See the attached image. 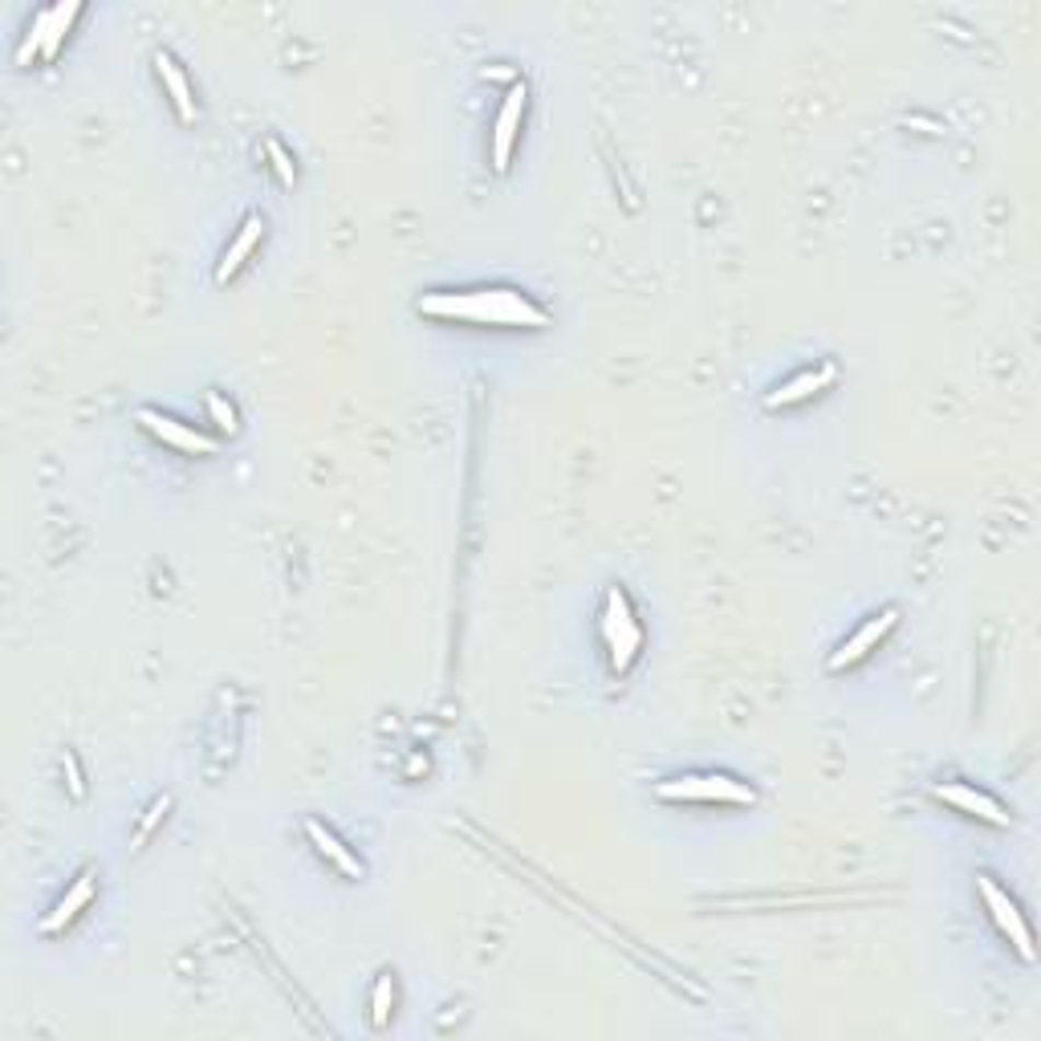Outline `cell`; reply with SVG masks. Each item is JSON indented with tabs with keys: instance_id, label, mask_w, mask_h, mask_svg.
<instances>
[{
	"instance_id": "6da1fadb",
	"label": "cell",
	"mask_w": 1041,
	"mask_h": 1041,
	"mask_svg": "<svg viewBox=\"0 0 1041 1041\" xmlns=\"http://www.w3.org/2000/svg\"><path fill=\"white\" fill-rule=\"evenodd\" d=\"M419 310L436 317H469L493 326H545V310L517 289H481V293H428Z\"/></svg>"
},
{
	"instance_id": "3957f363",
	"label": "cell",
	"mask_w": 1041,
	"mask_h": 1041,
	"mask_svg": "<svg viewBox=\"0 0 1041 1041\" xmlns=\"http://www.w3.org/2000/svg\"><path fill=\"white\" fill-rule=\"evenodd\" d=\"M602 635H606V647H611V668L614 671H627L631 663H635V656H639V623H635V614H631V602L627 594L614 586L611 594H606V614H602Z\"/></svg>"
},
{
	"instance_id": "52a82bcc",
	"label": "cell",
	"mask_w": 1041,
	"mask_h": 1041,
	"mask_svg": "<svg viewBox=\"0 0 1041 1041\" xmlns=\"http://www.w3.org/2000/svg\"><path fill=\"white\" fill-rule=\"evenodd\" d=\"M139 424H143L155 440H163V443H172V448H184V452H216V440L212 436H204V431H196V428H187V424H180V419H172V415H163V412H151V407H143L139 412Z\"/></svg>"
},
{
	"instance_id": "277c9868",
	"label": "cell",
	"mask_w": 1041,
	"mask_h": 1041,
	"mask_svg": "<svg viewBox=\"0 0 1041 1041\" xmlns=\"http://www.w3.org/2000/svg\"><path fill=\"white\" fill-rule=\"evenodd\" d=\"M976 887H981L984 907H988V915H993V924L1000 927V936H1009V944L1017 948V956L1033 964V932H1029L1021 907H1017V903L1009 899V891H1000V887L993 883L988 875H981V879H976Z\"/></svg>"
},
{
	"instance_id": "5bb4252c",
	"label": "cell",
	"mask_w": 1041,
	"mask_h": 1041,
	"mask_svg": "<svg viewBox=\"0 0 1041 1041\" xmlns=\"http://www.w3.org/2000/svg\"><path fill=\"white\" fill-rule=\"evenodd\" d=\"M78 0H70V4H54V9H45V45L42 54L45 58H58L61 49V37H66V30L73 25V16H78Z\"/></svg>"
},
{
	"instance_id": "e0dca14e",
	"label": "cell",
	"mask_w": 1041,
	"mask_h": 1041,
	"mask_svg": "<svg viewBox=\"0 0 1041 1041\" xmlns=\"http://www.w3.org/2000/svg\"><path fill=\"white\" fill-rule=\"evenodd\" d=\"M265 155L273 159V172H277V180H281V187H293V180H298V172H293V159H289V151L277 139H269L265 143Z\"/></svg>"
},
{
	"instance_id": "8992f818",
	"label": "cell",
	"mask_w": 1041,
	"mask_h": 1041,
	"mask_svg": "<svg viewBox=\"0 0 1041 1041\" xmlns=\"http://www.w3.org/2000/svg\"><path fill=\"white\" fill-rule=\"evenodd\" d=\"M525 99H529L525 82L505 94V106H500L497 127H493V167H497V172H509V151H513V139H517V130H521Z\"/></svg>"
},
{
	"instance_id": "ac0fdd59",
	"label": "cell",
	"mask_w": 1041,
	"mask_h": 1041,
	"mask_svg": "<svg viewBox=\"0 0 1041 1041\" xmlns=\"http://www.w3.org/2000/svg\"><path fill=\"white\" fill-rule=\"evenodd\" d=\"M66 777H70V789H73V798H86V782H82V770H78V756L73 753H66Z\"/></svg>"
},
{
	"instance_id": "5b68a950",
	"label": "cell",
	"mask_w": 1041,
	"mask_h": 1041,
	"mask_svg": "<svg viewBox=\"0 0 1041 1041\" xmlns=\"http://www.w3.org/2000/svg\"><path fill=\"white\" fill-rule=\"evenodd\" d=\"M940 801H948V806H956V810L972 813V818H981V822H988V826H1009V813H1005V806H1000L997 798H988V794H981V789H972V785L964 782H944L932 789Z\"/></svg>"
},
{
	"instance_id": "d6986e66",
	"label": "cell",
	"mask_w": 1041,
	"mask_h": 1041,
	"mask_svg": "<svg viewBox=\"0 0 1041 1041\" xmlns=\"http://www.w3.org/2000/svg\"><path fill=\"white\" fill-rule=\"evenodd\" d=\"M167 806H172V801H167V798H155V806H151V810H147L143 826H139V842H143L147 834H151V830H155V822H159V818H163V813H167Z\"/></svg>"
},
{
	"instance_id": "7a4b0ae2",
	"label": "cell",
	"mask_w": 1041,
	"mask_h": 1041,
	"mask_svg": "<svg viewBox=\"0 0 1041 1041\" xmlns=\"http://www.w3.org/2000/svg\"><path fill=\"white\" fill-rule=\"evenodd\" d=\"M656 794L663 801H737V806H753L756 794L749 785L732 782L725 773H704V777H675V782H659Z\"/></svg>"
},
{
	"instance_id": "8fae6325",
	"label": "cell",
	"mask_w": 1041,
	"mask_h": 1041,
	"mask_svg": "<svg viewBox=\"0 0 1041 1041\" xmlns=\"http://www.w3.org/2000/svg\"><path fill=\"white\" fill-rule=\"evenodd\" d=\"M261 232H265V220H261L257 212L244 216L241 232H236V241L229 244V253H224V261H220V269H216V281H229L232 273L241 269L244 261H248V253L261 244Z\"/></svg>"
},
{
	"instance_id": "4fadbf2b",
	"label": "cell",
	"mask_w": 1041,
	"mask_h": 1041,
	"mask_svg": "<svg viewBox=\"0 0 1041 1041\" xmlns=\"http://www.w3.org/2000/svg\"><path fill=\"white\" fill-rule=\"evenodd\" d=\"M155 70H159V78H163V86H167V94H172V102H175V115L184 118V123H196V102H192V86H187L184 70L175 66L172 54H155Z\"/></svg>"
},
{
	"instance_id": "30bf717a",
	"label": "cell",
	"mask_w": 1041,
	"mask_h": 1041,
	"mask_svg": "<svg viewBox=\"0 0 1041 1041\" xmlns=\"http://www.w3.org/2000/svg\"><path fill=\"white\" fill-rule=\"evenodd\" d=\"M305 834H310V842L317 846V855L329 858V863L343 870V875H350V879H362V863H358V855L346 851V842L338 838V834H329V830L322 826V822H314V818L305 822Z\"/></svg>"
},
{
	"instance_id": "2e32d148",
	"label": "cell",
	"mask_w": 1041,
	"mask_h": 1041,
	"mask_svg": "<svg viewBox=\"0 0 1041 1041\" xmlns=\"http://www.w3.org/2000/svg\"><path fill=\"white\" fill-rule=\"evenodd\" d=\"M204 403H208V415H212V424H216L220 431H229V436H232V431L241 428V419H236V407H232V403L224 400V395H216V391H212V395H208Z\"/></svg>"
},
{
	"instance_id": "9c48e42d",
	"label": "cell",
	"mask_w": 1041,
	"mask_h": 1041,
	"mask_svg": "<svg viewBox=\"0 0 1041 1041\" xmlns=\"http://www.w3.org/2000/svg\"><path fill=\"white\" fill-rule=\"evenodd\" d=\"M834 374H838V371H834V362H822L818 371H801V374H794V379H789V383L777 386V391H773V395H770V400H765V403H770V407H794V403H806V400H810V395H818L822 386L834 383Z\"/></svg>"
},
{
	"instance_id": "7c38bea8",
	"label": "cell",
	"mask_w": 1041,
	"mask_h": 1041,
	"mask_svg": "<svg viewBox=\"0 0 1041 1041\" xmlns=\"http://www.w3.org/2000/svg\"><path fill=\"white\" fill-rule=\"evenodd\" d=\"M90 899H94V870H82V879H78V883H73L70 891L61 895L58 907H54V912L42 919V932H61V927L70 924L73 915L86 907Z\"/></svg>"
},
{
	"instance_id": "9a60e30c",
	"label": "cell",
	"mask_w": 1041,
	"mask_h": 1041,
	"mask_svg": "<svg viewBox=\"0 0 1041 1041\" xmlns=\"http://www.w3.org/2000/svg\"><path fill=\"white\" fill-rule=\"evenodd\" d=\"M391 1005H395V981L391 976H379L374 984V997H371V1026L383 1029L391 1021Z\"/></svg>"
},
{
	"instance_id": "ba28073f",
	"label": "cell",
	"mask_w": 1041,
	"mask_h": 1041,
	"mask_svg": "<svg viewBox=\"0 0 1041 1041\" xmlns=\"http://www.w3.org/2000/svg\"><path fill=\"white\" fill-rule=\"evenodd\" d=\"M895 623H899L895 611H883V614H875V618H867V623H863V627H858L851 639L842 643L838 656L830 659V668L842 671V668H851V663H858V659H867V651H875V647L887 639V631L895 627Z\"/></svg>"
}]
</instances>
